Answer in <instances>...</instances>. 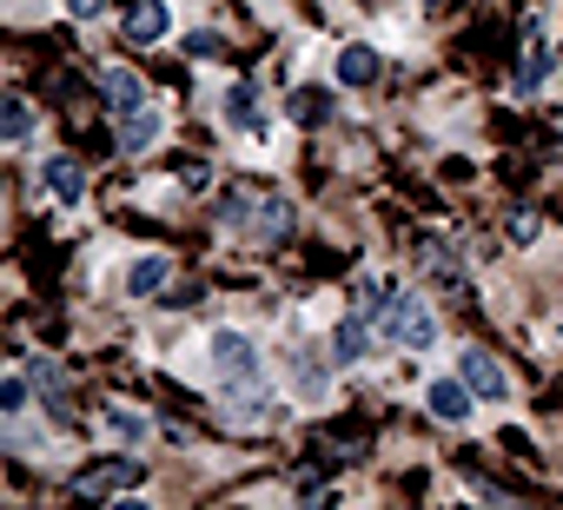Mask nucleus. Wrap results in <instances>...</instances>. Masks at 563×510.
<instances>
[{"mask_svg": "<svg viewBox=\"0 0 563 510\" xmlns=\"http://www.w3.org/2000/svg\"><path fill=\"white\" fill-rule=\"evenodd\" d=\"M120 34L133 47H159L173 34V8H166V0H126V8H120Z\"/></svg>", "mask_w": 563, "mask_h": 510, "instance_id": "f257e3e1", "label": "nucleus"}, {"mask_svg": "<svg viewBox=\"0 0 563 510\" xmlns=\"http://www.w3.org/2000/svg\"><path fill=\"white\" fill-rule=\"evenodd\" d=\"M212 372H219L225 385H252V378H258L252 339H245V332H212Z\"/></svg>", "mask_w": 563, "mask_h": 510, "instance_id": "f03ea898", "label": "nucleus"}, {"mask_svg": "<svg viewBox=\"0 0 563 510\" xmlns=\"http://www.w3.org/2000/svg\"><path fill=\"white\" fill-rule=\"evenodd\" d=\"M140 484H146V464H133V457H120V464H93V470L74 477L80 497H120V490H140Z\"/></svg>", "mask_w": 563, "mask_h": 510, "instance_id": "7ed1b4c3", "label": "nucleus"}, {"mask_svg": "<svg viewBox=\"0 0 563 510\" xmlns=\"http://www.w3.org/2000/svg\"><path fill=\"white\" fill-rule=\"evenodd\" d=\"M100 100H107L113 120H126V113L146 107V80H140L133 67H107V74H100Z\"/></svg>", "mask_w": 563, "mask_h": 510, "instance_id": "20e7f679", "label": "nucleus"}, {"mask_svg": "<svg viewBox=\"0 0 563 510\" xmlns=\"http://www.w3.org/2000/svg\"><path fill=\"white\" fill-rule=\"evenodd\" d=\"M457 378H464V385H471V391H477L484 404H497V398L510 391V378H504V365H497L490 352H477V345H471V352L457 358Z\"/></svg>", "mask_w": 563, "mask_h": 510, "instance_id": "39448f33", "label": "nucleus"}, {"mask_svg": "<svg viewBox=\"0 0 563 510\" xmlns=\"http://www.w3.org/2000/svg\"><path fill=\"white\" fill-rule=\"evenodd\" d=\"M391 332H398V345H405V352H424V345L438 339V319H431V306H424V299H398Z\"/></svg>", "mask_w": 563, "mask_h": 510, "instance_id": "423d86ee", "label": "nucleus"}, {"mask_svg": "<svg viewBox=\"0 0 563 510\" xmlns=\"http://www.w3.org/2000/svg\"><path fill=\"white\" fill-rule=\"evenodd\" d=\"M159 133H166V113L146 100L140 113H126V120H120V153H153V146H159Z\"/></svg>", "mask_w": 563, "mask_h": 510, "instance_id": "0eeeda50", "label": "nucleus"}, {"mask_svg": "<svg viewBox=\"0 0 563 510\" xmlns=\"http://www.w3.org/2000/svg\"><path fill=\"white\" fill-rule=\"evenodd\" d=\"M471 398H477V391H471L464 378H438V385L424 391L431 418H444V424H464V418H471Z\"/></svg>", "mask_w": 563, "mask_h": 510, "instance_id": "6e6552de", "label": "nucleus"}, {"mask_svg": "<svg viewBox=\"0 0 563 510\" xmlns=\"http://www.w3.org/2000/svg\"><path fill=\"white\" fill-rule=\"evenodd\" d=\"M225 120H232V126H245V133H258V140H265V126H272V113L258 107V93H252L245 80H239V87H225Z\"/></svg>", "mask_w": 563, "mask_h": 510, "instance_id": "1a4fd4ad", "label": "nucleus"}, {"mask_svg": "<svg viewBox=\"0 0 563 510\" xmlns=\"http://www.w3.org/2000/svg\"><path fill=\"white\" fill-rule=\"evenodd\" d=\"M41 186H47V192H54L60 206H74V199L87 192V173H80V159H67V153H60V159H47V173H41Z\"/></svg>", "mask_w": 563, "mask_h": 510, "instance_id": "9d476101", "label": "nucleus"}, {"mask_svg": "<svg viewBox=\"0 0 563 510\" xmlns=\"http://www.w3.org/2000/svg\"><path fill=\"white\" fill-rule=\"evenodd\" d=\"M372 352V319L358 312V319H339V332H332V358L339 365H358Z\"/></svg>", "mask_w": 563, "mask_h": 510, "instance_id": "9b49d317", "label": "nucleus"}, {"mask_svg": "<svg viewBox=\"0 0 563 510\" xmlns=\"http://www.w3.org/2000/svg\"><path fill=\"white\" fill-rule=\"evenodd\" d=\"M166 279H173V266L159 259V252H146V259H133V273H126V292L153 299V292H166Z\"/></svg>", "mask_w": 563, "mask_h": 510, "instance_id": "f8f14e48", "label": "nucleus"}, {"mask_svg": "<svg viewBox=\"0 0 563 510\" xmlns=\"http://www.w3.org/2000/svg\"><path fill=\"white\" fill-rule=\"evenodd\" d=\"M339 80H345V87H372V80H378V54H372V47H345V54H339Z\"/></svg>", "mask_w": 563, "mask_h": 510, "instance_id": "ddd939ff", "label": "nucleus"}, {"mask_svg": "<svg viewBox=\"0 0 563 510\" xmlns=\"http://www.w3.org/2000/svg\"><path fill=\"white\" fill-rule=\"evenodd\" d=\"M0 133H8L14 146H21V140L34 133V107H27L21 93H8V107H0Z\"/></svg>", "mask_w": 563, "mask_h": 510, "instance_id": "4468645a", "label": "nucleus"}, {"mask_svg": "<svg viewBox=\"0 0 563 510\" xmlns=\"http://www.w3.org/2000/svg\"><path fill=\"white\" fill-rule=\"evenodd\" d=\"M286 232H292V206H286V199H265V206H258V239L278 245Z\"/></svg>", "mask_w": 563, "mask_h": 510, "instance_id": "2eb2a0df", "label": "nucleus"}, {"mask_svg": "<svg viewBox=\"0 0 563 510\" xmlns=\"http://www.w3.org/2000/svg\"><path fill=\"white\" fill-rule=\"evenodd\" d=\"M292 113H299L306 126H319V120H332V93H299V100H292Z\"/></svg>", "mask_w": 563, "mask_h": 510, "instance_id": "dca6fc26", "label": "nucleus"}, {"mask_svg": "<svg viewBox=\"0 0 563 510\" xmlns=\"http://www.w3.org/2000/svg\"><path fill=\"white\" fill-rule=\"evenodd\" d=\"M543 74H550V47H543V41H530V54H523V74H517V80H523V87H537Z\"/></svg>", "mask_w": 563, "mask_h": 510, "instance_id": "f3484780", "label": "nucleus"}, {"mask_svg": "<svg viewBox=\"0 0 563 510\" xmlns=\"http://www.w3.org/2000/svg\"><path fill=\"white\" fill-rule=\"evenodd\" d=\"M510 239H517V245H530V239H537V212H530V206H517V212H510Z\"/></svg>", "mask_w": 563, "mask_h": 510, "instance_id": "a211bd4d", "label": "nucleus"}, {"mask_svg": "<svg viewBox=\"0 0 563 510\" xmlns=\"http://www.w3.org/2000/svg\"><path fill=\"white\" fill-rule=\"evenodd\" d=\"M0 411H27V378H8V385H0Z\"/></svg>", "mask_w": 563, "mask_h": 510, "instance_id": "6ab92c4d", "label": "nucleus"}, {"mask_svg": "<svg viewBox=\"0 0 563 510\" xmlns=\"http://www.w3.org/2000/svg\"><path fill=\"white\" fill-rule=\"evenodd\" d=\"M186 54H192V60H206V54H219V34H186Z\"/></svg>", "mask_w": 563, "mask_h": 510, "instance_id": "aec40b11", "label": "nucleus"}, {"mask_svg": "<svg viewBox=\"0 0 563 510\" xmlns=\"http://www.w3.org/2000/svg\"><path fill=\"white\" fill-rule=\"evenodd\" d=\"M34 385H41L47 398H60V372H47V365H34Z\"/></svg>", "mask_w": 563, "mask_h": 510, "instance_id": "412c9836", "label": "nucleus"}, {"mask_svg": "<svg viewBox=\"0 0 563 510\" xmlns=\"http://www.w3.org/2000/svg\"><path fill=\"white\" fill-rule=\"evenodd\" d=\"M107 424H113V437H140V418H126V411H113Z\"/></svg>", "mask_w": 563, "mask_h": 510, "instance_id": "4be33fe9", "label": "nucleus"}, {"mask_svg": "<svg viewBox=\"0 0 563 510\" xmlns=\"http://www.w3.org/2000/svg\"><path fill=\"white\" fill-rule=\"evenodd\" d=\"M100 8H107V0H67V14H74V21H93Z\"/></svg>", "mask_w": 563, "mask_h": 510, "instance_id": "5701e85b", "label": "nucleus"}, {"mask_svg": "<svg viewBox=\"0 0 563 510\" xmlns=\"http://www.w3.org/2000/svg\"><path fill=\"white\" fill-rule=\"evenodd\" d=\"M451 8H464V0H424V14H451Z\"/></svg>", "mask_w": 563, "mask_h": 510, "instance_id": "b1692460", "label": "nucleus"}]
</instances>
